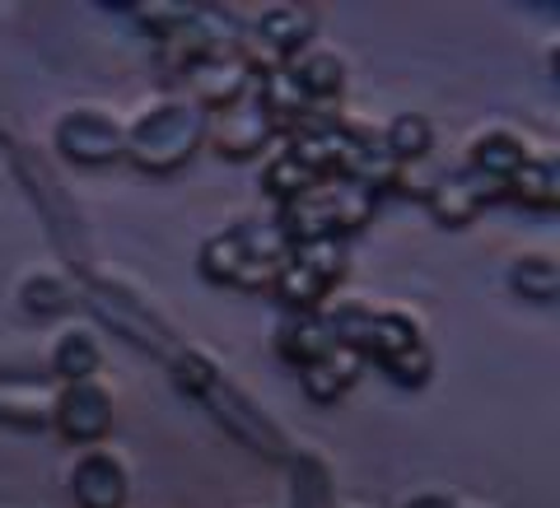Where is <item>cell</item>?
Instances as JSON below:
<instances>
[{
  "instance_id": "1",
  "label": "cell",
  "mask_w": 560,
  "mask_h": 508,
  "mask_svg": "<svg viewBox=\"0 0 560 508\" xmlns=\"http://www.w3.org/2000/svg\"><path fill=\"white\" fill-rule=\"evenodd\" d=\"M290 257V238L280 234L276 220H238L201 248V275L215 285L234 290H261L271 285L280 261Z\"/></svg>"
},
{
  "instance_id": "2",
  "label": "cell",
  "mask_w": 560,
  "mask_h": 508,
  "mask_svg": "<svg viewBox=\"0 0 560 508\" xmlns=\"http://www.w3.org/2000/svg\"><path fill=\"white\" fill-rule=\"evenodd\" d=\"M197 145H206V108H197L187 94L160 98L127 127V160L140 173L183 168Z\"/></svg>"
},
{
  "instance_id": "3",
  "label": "cell",
  "mask_w": 560,
  "mask_h": 508,
  "mask_svg": "<svg viewBox=\"0 0 560 508\" xmlns=\"http://www.w3.org/2000/svg\"><path fill=\"white\" fill-rule=\"evenodd\" d=\"M374 205H378V191L350 182V178H323L318 187H308L304 197H294L280 205V234L294 243H308V238H346L355 234L364 220H374Z\"/></svg>"
},
{
  "instance_id": "4",
  "label": "cell",
  "mask_w": 560,
  "mask_h": 508,
  "mask_svg": "<svg viewBox=\"0 0 560 508\" xmlns=\"http://www.w3.org/2000/svg\"><path fill=\"white\" fill-rule=\"evenodd\" d=\"M84 304L94 308V318L103 327H113L121 341H131L136 350H145V355L173 364V355L183 350V341L168 331V322L154 312L145 299H136V294H127L121 285H113V280L103 275H90L84 280Z\"/></svg>"
},
{
  "instance_id": "5",
  "label": "cell",
  "mask_w": 560,
  "mask_h": 508,
  "mask_svg": "<svg viewBox=\"0 0 560 508\" xmlns=\"http://www.w3.org/2000/svg\"><path fill=\"white\" fill-rule=\"evenodd\" d=\"M191 397H197L201 406L224 425V434H230V439H238L243 448L261 452V458H276V462H285V458H290V444H285V434H280V425L257 406L248 392L234 388V382L224 378L220 369L210 374Z\"/></svg>"
},
{
  "instance_id": "6",
  "label": "cell",
  "mask_w": 560,
  "mask_h": 508,
  "mask_svg": "<svg viewBox=\"0 0 560 508\" xmlns=\"http://www.w3.org/2000/svg\"><path fill=\"white\" fill-rule=\"evenodd\" d=\"M364 359H374L393 382H401V388H420V382L430 378V369H434L425 331H420V322L411 318V312H401V308L374 312L370 341H364Z\"/></svg>"
},
{
  "instance_id": "7",
  "label": "cell",
  "mask_w": 560,
  "mask_h": 508,
  "mask_svg": "<svg viewBox=\"0 0 560 508\" xmlns=\"http://www.w3.org/2000/svg\"><path fill=\"white\" fill-rule=\"evenodd\" d=\"M183 80H187V98L197 103V108L220 113L257 84V66L248 61V47L243 43L238 47H215V51H206V57L191 61L183 70Z\"/></svg>"
},
{
  "instance_id": "8",
  "label": "cell",
  "mask_w": 560,
  "mask_h": 508,
  "mask_svg": "<svg viewBox=\"0 0 560 508\" xmlns=\"http://www.w3.org/2000/svg\"><path fill=\"white\" fill-rule=\"evenodd\" d=\"M57 150L66 154L70 164H84V168H103V164H117L127 154V127L113 117V113H98V108H70L57 117Z\"/></svg>"
},
{
  "instance_id": "9",
  "label": "cell",
  "mask_w": 560,
  "mask_h": 508,
  "mask_svg": "<svg viewBox=\"0 0 560 508\" xmlns=\"http://www.w3.org/2000/svg\"><path fill=\"white\" fill-rule=\"evenodd\" d=\"M276 131L280 127H276V117H271L257 84L243 98H234L230 108L206 113V140L215 145V154H224V160H253Z\"/></svg>"
},
{
  "instance_id": "10",
  "label": "cell",
  "mask_w": 560,
  "mask_h": 508,
  "mask_svg": "<svg viewBox=\"0 0 560 508\" xmlns=\"http://www.w3.org/2000/svg\"><path fill=\"white\" fill-rule=\"evenodd\" d=\"M47 420L70 444H98L113 429L117 406H113V392L98 378H84V382H61V392H51Z\"/></svg>"
},
{
  "instance_id": "11",
  "label": "cell",
  "mask_w": 560,
  "mask_h": 508,
  "mask_svg": "<svg viewBox=\"0 0 560 508\" xmlns=\"http://www.w3.org/2000/svg\"><path fill=\"white\" fill-rule=\"evenodd\" d=\"M495 197H504V187L490 182V178H481L477 168L463 164V168L434 173L420 201H425V210H430V215L440 220V224H448V229H463V224L477 220Z\"/></svg>"
},
{
  "instance_id": "12",
  "label": "cell",
  "mask_w": 560,
  "mask_h": 508,
  "mask_svg": "<svg viewBox=\"0 0 560 508\" xmlns=\"http://www.w3.org/2000/svg\"><path fill=\"white\" fill-rule=\"evenodd\" d=\"M313 33H318V14H313L308 5H267L257 14L253 33H243V47L248 43L257 47V51H248L253 66L261 61V51H267V66L261 70H271V66H285L290 57H300V51L313 43Z\"/></svg>"
},
{
  "instance_id": "13",
  "label": "cell",
  "mask_w": 560,
  "mask_h": 508,
  "mask_svg": "<svg viewBox=\"0 0 560 508\" xmlns=\"http://www.w3.org/2000/svg\"><path fill=\"white\" fill-rule=\"evenodd\" d=\"M70 495H75L80 508H121L131 495L127 462L108 448H90L70 466Z\"/></svg>"
},
{
  "instance_id": "14",
  "label": "cell",
  "mask_w": 560,
  "mask_h": 508,
  "mask_svg": "<svg viewBox=\"0 0 560 508\" xmlns=\"http://www.w3.org/2000/svg\"><path fill=\"white\" fill-rule=\"evenodd\" d=\"M364 369V355L350 345H331L323 350L318 359L300 364V388L308 401H318V406H327V401H341L350 388H355V378Z\"/></svg>"
},
{
  "instance_id": "15",
  "label": "cell",
  "mask_w": 560,
  "mask_h": 508,
  "mask_svg": "<svg viewBox=\"0 0 560 508\" xmlns=\"http://www.w3.org/2000/svg\"><path fill=\"white\" fill-rule=\"evenodd\" d=\"M285 75L294 80V90H300L313 108H323L331 103L341 90H346V66L337 51H323V47H304L300 57L285 61Z\"/></svg>"
},
{
  "instance_id": "16",
  "label": "cell",
  "mask_w": 560,
  "mask_h": 508,
  "mask_svg": "<svg viewBox=\"0 0 560 508\" xmlns=\"http://www.w3.org/2000/svg\"><path fill=\"white\" fill-rule=\"evenodd\" d=\"M528 140H523L518 131H504V127H490V131H481L477 140H471V160H467V168H477L481 178H490V182H510L514 173L528 164Z\"/></svg>"
},
{
  "instance_id": "17",
  "label": "cell",
  "mask_w": 560,
  "mask_h": 508,
  "mask_svg": "<svg viewBox=\"0 0 560 508\" xmlns=\"http://www.w3.org/2000/svg\"><path fill=\"white\" fill-rule=\"evenodd\" d=\"M103 364V350H98V336L90 327H66L57 341H51V355H47V369L57 374L61 382H84L94 378Z\"/></svg>"
},
{
  "instance_id": "18",
  "label": "cell",
  "mask_w": 560,
  "mask_h": 508,
  "mask_svg": "<svg viewBox=\"0 0 560 508\" xmlns=\"http://www.w3.org/2000/svg\"><path fill=\"white\" fill-rule=\"evenodd\" d=\"M504 197H514L523 210H556L560 205V168L551 154H528V164L504 182Z\"/></svg>"
},
{
  "instance_id": "19",
  "label": "cell",
  "mask_w": 560,
  "mask_h": 508,
  "mask_svg": "<svg viewBox=\"0 0 560 508\" xmlns=\"http://www.w3.org/2000/svg\"><path fill=\"white\" fill-rule=\"evenodd\" d=\"M331 345H337V336H331L323 312H294V318L276 331V350L294 364V369L308 364V359H318L323 350H331Z\"/></svg>"
},
{
  "instance_id": "20",
  "label": "cell",
  "mask_w": 560,
  "mask_h": 508,
  "mask_svg": "<svg viewBox=\"0 0 560 508\" xmlns=\"http://www.w3.org/2000/svg\"><path fill=\"white\" fill-rule=\"evenodd\" d=\"M378 145H383V154H388L397 168H411V164H420V160L430 154L434 127H430L425 113H397V117L388 121V131L378 135Z\"/></svg>"
},
{
  "instance_id": "21",
  "label": "cell",
  "mask_w": 560,
  "mask_h": 508,
  "mask_svg": "<svg viewBox=\"0 0 560 508\" xmlns=\"http://www.w3.org/2000/svg\"><path fill=\"white\" fill-rule=\"evenodd\" d=\"M290 508H331V471L318 452H290Z\"/></svg>"
},
{
  "instance_id": "22",
  "label": "cell",
  "mask_w": 560,
  "mask_h": 508,
  "mask_svg": "<svg viewBox=\"0 0 560 508\" xmlns=\"http://www.w3.org/2000/svg\"><path fill=\"white\" fill-rule=\"evenodd\" d=\"M70 304H75V285H70L66 275H57V271H33V275H24L20 308L28 312V318H61Z\"/></svg>"
},
{
  "instance_id": "23",
  "label": "cell",
  "mask_w": 560,
  "mask_h": 508,
  "mask_svg": "<svg viewBox=\"0 0 560 508\" xmlns=\"http://www.w3.org/2000/svg\"><path fill=\"white\" fill-rule=\"evenodd\" d=\"M510 285L533 304H556L560 299V267L547 252H528L510 267Z\"/></svg>"
},
{
  "instance_id": "24",
  "label": "cell",
  "mask_w": 560,
  "mask_h": 508,
  "mask_svg": "<svg viewBox=\"0 0 560 508\" xmlns=\"http://www.w3.org/2000/svg\"><path fill=\"white\" fill-rule=\"evenodd\" d=\"M318 182H323L318 173H313L304 160H294L290 150H280L276 160L267 164V191H271L280 205L294 201V197H304V191H308V187H318Z\"/></svg>"
},
{
  "instance_id": "25",
  "label": "cell",
  "mask_w": 560,
  "mask_h": 508,
  "mask_svg": "<svg viewBox=\"0 0 560 508\" xmlns=\"http://www.w3.org/2000/svg\"><path fill=\"white\" fill-rule=\"evenodd\" d=\"M131 14L154 33V38H173V33H178L191 14H197V5H168V0H150V5H131Z\"/></svg>"
},
{
  "instance_id": "26",
  "label": "cell",
  "mask_w": 560,
  "mask_h": 508,
  "mask_svg": "<svg viewBox=\"0 0 560 508\" xmlns=\"http://www.w3.org/2000/svg\"><path fill=\"white\" fill-rule=\"evenodd\" d=\"M401 508H458V499L444 495V489H425V495H411Z\"/></svg>"
},
{
  "instance_id": "27",
  "label": "cell",
  "mask_w": 560,
  "mask_h": 508,
  "mask_svg": "<svg viewBox=\"0 0 560 508\" xmlns=\"http://www.w3.org/2000/svg\"><path fill=\"white\" fill-rule=\"evenodd\" d=\"M0 145H5V150H20V140H14V131H10L5 113H0Z\"/></svg>"
},
{
  "instance_id": "28",
  "label": "cell",
  "mask_w": 560,
  "mask_h": 508,
  "mask_svg": "<svg viewBox=\"0 0 560 508\" xmlns=\"http://www.w3.org/2000/svg\"><path fill=\"white\" fill-rule=\"evenodd\" d=\"M471 508H477V504H471Z\"/></svg>"
}]
</instances>
